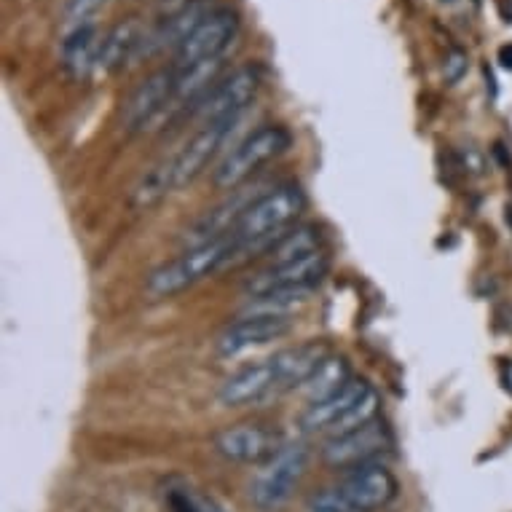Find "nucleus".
<instances>
[{
  "label": "nucleus",
  "mask_w": 512,
  "mask_h": 512,
  "mask_svg": "<svg viewBox=\"0 0 512 512\" xmlns=\"http://www.w3.org/2000/svg\"><path fill=\"white\" fill-rule=\"evenodd\" d=\"M306 210V196L295 183H285L261 194L244 210L236 228L231 231L236 242V252L252 247H271L295 220Z\"/></svg>",
  "instance_id": "nucleus-1"
},
{
  "label": "nucleus",
  "mask_w": 512,
  "mask_h": 512,
  "mask_svg": "<svg viewBox=\"0 0 512 512\" xmlns=\"http://www.w3.org/2000/svg\"><path fill=\"white\" fill-rule=\"evenodd\" d=\"M236 252L234 236H220L199 247H188L183 255H177L175 261L164 263L156 271H151V277L145 282V290L151 298H169L194 287L196 282H202L218 269H223L226 263H231Z\"/></svg>",
  "instance_id": "nucleus-2"
},
{
  "label": "nucleus",
  "mask_w": 512,
  "mask_h": 512,
  "mask_svg": "<svg viewBox=\"0 0 512 512\" xmlns=\"http://www.w3.org/2000/svg\"><path fill=\"white\" fill-rule=\"evenodd\" d=\"M293 143V137L285 126L269 124L255 129L252 135H247L242 143L236 145L234 151L228 153L226 159L220 161L212 183L218 185L220 191H234L236 185H242L247 177H252L266 161L277 159L279 153H285Z\"/></svg>",
  "instance_id": "nucleus-3"
},
{
  "label": "nucleus",
  "mask_w": 512,
  "mask_h": 512,
  "mask_svg": "<svg viewBox=\"0 0 512 512\" xmlns=\"http://www.w3.org/2000/svg\"><path fill=\"white\" fill-rule=\"evenodd\" d=\"M309 470V448L301 443L282 445L269 462H263L250 486L252 502L261 510H277L293 496Z\"/></svg>",
  "instance_id": "nucleus-4"
},
{
  "label": "nucleus",
  "mask_w": 512,
  "mask_h": 512,
  "mask_svg": "<svg viewBox=\"0 0 512 512\" xmlns=\"http://www.w3.org/2000/svg\"><path fill=\"white\" fill-rule=\"evenodd\" d=\"M175 78L177 70L169 68L153 73L129 94L121 110V124L129 132H145V129H159L169 118L175 105Z\"/></svg>",
  "instance_id": "nucleus-5"
},
{
  "label": "nucleus",
  "mask_w": 512,
  "mask_h": 512,
  "mask_svg": "<svg viewBox=\"0 0 512 512\" xmlns=\"http://www.w3.org/2000/svg\"><path fill=\"white\" fill-rule=\"evenodd\" d=\"M239 33V17L231 9H215L199 22L194 33L188 35L175 49V62L172 68L183 70L207 59H220L234 43Z\"/></svg>",
  "instance_id": "nucleus-6"
},
{
  "label": "nucleus",
  "mask_w": 512,
  "mask_h": 512,
  "mask_svg": "<svg viewBox=\"0 0 512 512\" xmlns=\"http://www.w3.org/2000/svg\"><path fill=\"white\" fill-rule=\"evenodd\" d=\"M330 261L322 250L309 252L303 258L287 263H271L269 269L258 271L255 277L244 285V293L250 295H269L285 293V290H314V287L328 277Z\"/></svg>",
  "instance_id": "nucleus-7"
},
{
  "label": "nucleus",
  "mask_w": 512,
  "mask_h": 512,
  "mask_svg": "<svg viewBox=\"0 0 512 512\" xmlns=\"http://www.w3.org/2000/svg\"><path fill=\"white\" fill-rule=\"evenodd\" d=\"M261 89V73L258 68H239L231 76L215 84L207 97L194 108V116L202 126L215 121H231L242 116V110L250 108V102L258 97Z\"/></svg>",
  "instance_id": "nucleus-8"
},
{
  "label": "nucleus",
  "mask_w": 512,
  "mask_h": 512,
  "mask_svg": "<svg viewBox=\"0 0 512 512\" xmlns=\"http://www.w3.org/2000/svg\"><path fill=\"white\" fill-rule=\"evenodd\" d=\"M397 478L384 467V464H360L354 467L344 478L338 494L344 496L346 504L354 512H376L381 507H387L389 502H395Z\"/></svg>",
  "instance_id": "nucleus-9"
},
{
  "label": "nucleus",
  "mask_w": 512,
  "mask_h": 512,
  "mask_svg": "<svg viewBox=\"0 0 512 512\" xmlns=\"http://www.w3.org/2000/svg\"><path fill=\"white\" fill-rule=\"evenodd\" d=\"M239 118H231V121H215V124L202 126L196 132L185 148L177 156H172V169H175V188H183V185L194 183L196 177L202 175L204 169L210 167V161L215 159L223 148V143L231 135V129Z\"/></svg>",
  "instance_id": "nucleus-10"
},
{
  "label": "nucleus",
  "mask_w": 512,
  "mask_h": 512,
  "mask_svg": "<svg viewBox=\"0 0 512 512\" xmlns=\"http://www.w3.org/2000/svg\"><path fill=\"white\" fill-rule=\"evenodd\" d=\"M282 443L274 429L261 424H236L215 435V451L228 462L263 464L277 454Z\"/></svg>",
  "instance_id": "nucleus-11"
},
{
  "label": "nucleus",
  "mask_w": 512,
  "mask_h": 512,
  "mask_svg": "<svg viewBox=\"0 0 512 512\" xmlns=\"http://www.w3.org/2000/svg\"><path fill=\"white\" fill-rule=\"evenodd\" d=\"M389 443V432L381 421H370L365 427L354 429L349 435L328 437V443L322 448V459L328 467H360L368 464L370 456H376L378 451H384V445Z\"/></svg>",
  "instance_id": "nucleus-12"
},
{
  "label": "nucleus",
  "mask_w": 512,
  "mask_h": 512,
  "mask_svg": "<svg viewBox=\"0 0 512 512\" xmlns=\"http://www.w3.org/2000/svg\"><path fill=\"white\" fill-rule=\"evenodd\" d=\"M293 328L290 319H269V317H239L231 322L215 341L220 357H236L247 349H258L271 341L285 338Z\"/></svg>",
  "instance_id": "nucleus-13"
},
{
  "label": "nucleus",
  "mask_w": 512,
  "mask_h": 512,
  "mask_svg": "<svg viewBox=\"0 0 512 512\" xmlns=\"http://www.w3.org/2000/svg\"><path fill=\"white\" fill-rule=\"evenodd\" d=\"M279 389V378L274 362H258V365H247V368L236 370L234 376H228L218 389V403L226 408H239V405H250L261 400L269 392Z\"/></svg>",
  "instance_id": "nucleus-14"
},
{
  "label": "nucleus",
  "mask_w": 512,
  "mask_h": 512,
  "mask_svg": "<svg viewBox=\"0 0 512 512\" xmlns=\"http://www.w3.org/2000/svg\"><path fill=\"white\" fill-rule=\"evenodd\" d=\"M148 30L137 17L124 19L116 27H110L108 33L102 35L100 54H97V70L94 73H116L126 65V62H135L140 54Z\"/></svg>",
  "instance_id": "nucleus-15"
},
{
  "label": "nucleus",
  "mask_w": 512,
  "mask_h": 512,
  "mask_svg": "<svg viewBox=\"0 0 512 512\" xmlns=\"http://www.w3.org/2000/svg\"><path fill=\"white\" fill-rule=\"evenodd\" d=\"M258 196L250 194V191H234L228 196L226 202L212 207L207 215L196 220L194 226L185 231V244L188 247H199V244H207L212 239H220V236H228L236 228L239 218L244 215V210L255 202Z\"/></svg>",
  "instance_id": "nucleus-16"
},
{
  "label": "nucleus",
  "mask_w": 512,
  "mask_h": 512,
  "mask_svg": "<svg viewBox=\"0 0 512 512\" xmlns=\"http://www.w3.org/2000/svg\"><path fill=\"white\" fill-rule=\"evenodd\" d=\"M370 389L373 387H370L368 381L352 378L341 392H336V395L328 397V400H319V403L309 405L306 413L301 416V427L306 429V432H325V435H328V429L333 427L341 416H346V413L352 411L354 405L360 403Z\"/></svg>",
  "instance_id": "nucleus-17"
},
{
  "label": "nucleus",
  "mask_w": 512,
  "mask_h": 512,
  "mask_svg": "<svg viewBox=\"0 0 512 512\" xmlns=\"http://www.w3.org/2000/svg\"><path fill=\"white\" fill-rule=\"evenodd\" d=\"M328 349L317 341H309V344L293 346V349H285L271 357L274 368H277L279 389H293L303 387V381L317 370V365L325 357H328Z\"/></svg>",
  "instance_id": "nucleus-18"
},
{
  "label": "nucleus",
  "mask_w": 512,
  "mask_h": 512,
  "mask_svg": "<svg viewBox=\"0 0 512 512\" xmlns=\"http://www.w3.org/2000/svg\"><path fill=\"white\" fill-rule=\"evenodd\" d=\"M100 33L94 25H81L70 30L68 41L62 43V65L73 78H86L97 70V54H100Z\"/></svg>",
  "instance_id": "nucleus-19"
},
{
  "label": "nucleus",
  "mask_w": 512,
  "mask_h": 512,
  "mask_svg": "<svg viewBox=\"0 0 512 512\" xmlns=\"http://www.w3.org/2000/svg\"><path fill=\"white\" fill-rule=\"evenodd\" d=\"M349 381H352V368H349L346 357H341V354H328L325 360L319 362L317 370L303 381L301 392L309 400V405H314L319 400H328L336 392H341Z\"/></svg>",
  "instance_id": "nucleus-20"
},
{
  "label": "nucleus",
  "mask_w": 512,
  "mask_h": 512,
  "mask_svg": "<svg viewBox=\"0 0 512 512\" xmlns=\"http://www.w3.org/2000/svg\"><path fill=\"white\" fill-rule=\"evenodd\" d=\"M314 290H285V293L252 295L242 309V317H269V319H290L311 301Z\"/></svg>",
  "instance_id": "nucleus-21"
},
{
  "label": "nucleus",
  "mask_w": 512,
  "mask_h": 512,
  "mask_svg": "<svg viewBox=\"0 0 512 512\" xmlns=\"http://www.w3.org/2000/svg\"><path fill=\"white\" fill-rule=\"evenodd\" d=\"M172 188H175V169H172V159H164L156 167L148 169L140 177V183L132 188V207L148 210L153 204H159Z\"/></svg>",
  "instance_id": "nucleus-22"
},
{
  "label": "nucleus",
  "mask_w": 512,
  "mask_h": 512,
  "mask_svg": "<svg viewBox=\"0 0 512 512\" xmlns=\"http://www.w3.org/2000/svg\"><path fill=\"white\" fill-rule=\"evenodd\" d=\"M319 250V231L314 226H298L295 231H285L277 242L271 244V263H287Z\"/></svg>",
  "instance_id": "nucleus-23"
},
{
  "label": "nucleus",
  "mask_w": 512,
  "mask_h": 512,
  "mask_svg": "<svg viewBox=\"0 0 512 512\" xmlns=\"http://www.w3.org/2000/svg\"><path fill=\"white\" fill-rule=\"evenodd\" d=\"M169 502H172L175 512H226L215 499H207V496L188 491V488L175 491V494L169 496Z\"/></svg>",
  "instance_id": "nucleus-24"
},
{
  "label": "nucleus",
  "mask_w": 512,
  "mask_h": 512,
  "mask_svg": "<svg viewBox=\"0 0 512 512\" xmlns=\"http://www.w3.org/2000/svg\"><path fill=\"white\" fill-rule=\"evenodd\" d=\"M309 512H354L338 491H322L311 499Z\"/></svg>",
  "instance_id": "nucleus-25"
},
{
  "label": "nucleus",
  "mask_w": 512,
  "mask_h": 512,
  "mask_svg": "<svg viewBox=\"0 0 512 512\" xmlns=\"http://www.w3.org/2000/svg\"><path fill=\"white\" fill-rule=\"evenodd\" d=\"M467 68H470V57H467L464 51H451V54L445 57L443 65L445 81H448V84H456V81L467 73Z\"/></svg>",
  "instance_id": "nucleus-26"
},
{
  "label": "nucleus",
  "mask_w": 512,
  "mask_h": 512,
  "mask_svg": "<svg viewBox=\"0 0 512 512\" xmlns=\"http://www.w3.org/2000/svg\"><path fill=\"white\" fill-rule=\"evenodd\" d=\"M499 62H502V68L512 70V43H507V46L499 49Z\"/></svg>",
  "instance_id": "nucleus-27"
},
{
  "label": "nucleus",
  "mask_w": 512,
  "mask_h": 512,
  "mask_svg": "<svg viewBox=\"0 0 512 512\" xmlns=\"http://www.w3.org/2000/svg\"><path fill=\"white\" fill-rule=\"evenodd\" d=\"M169 3H175V0H169Z\"/></svg>",
  "instance_id": "nucleus-28"
}]
</instances>
